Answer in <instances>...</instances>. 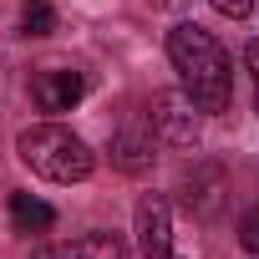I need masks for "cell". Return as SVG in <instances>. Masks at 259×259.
Wrapping results in <instances>:
<instances>
[{
	"label": "cell",
	"instance_id": "8",
	"mask_svg": "<svg viewBox=\"0 0 259 259\" xmlns=\"http://www.w3.org/2000/svg\"><path fill=\"white\" fill-rule=\"evenodd\" d=\"M11 224H16L21 234H41V229L56 224V213H51V203H41V198H31V193H11Z\"/></svg>",
	"mask_w": 259,
	"mask_h": 259
},
{
	"label": "cell",
	"instance_id": "1",
	"mask_svg": "<svg viewBox=\"0 0 259 259\" xmlns=\"http://www.w3.org/2000/svg\"><path fill=\"white\" fill-rule=\"evenodd\" d=\"M168 61L183 76V92L198 102V112H224L234 97V61L203 26H173L168 31Z\"/></svg>",
	"mask_w": 259,
	"mask_h": 259
},
{
	"label": "cell",
	"instance_id": "3",
	"mask_svg": "<svg viewBox=\"0 0 259 259\" xmlns=\"http://www.w3.org/2000/svg\"><path fill=\"white\" fill-rule=\"evenodd\" d=\"M198 102L183 92V87H168V92H158L153 97V107H148V127H153V138L163 143V148H193L198 143Z\"/></svg>",
	"mask_w": 259,
	"mask_h": 259
},
{
	"label": "cell",
	"instance_id": "9",
	"mask_svg": "<svg viewBox=\"0 0 259 259\" xmlns=\"http://www.w3.org/2000/svg\"><path fill=\"white\" fill-rule=\"evenodd\" d=\"M51 6H46V0H31V6L21 11V26H26V36H51Z\"/></svg>",
	"mask_w": 259,
	"mask_h": 259
},
{
	"label": "cell",
	"instance_id": "10",
	"mask_svg": "<svg viewBox=\"0 0 259 259\" xmlns=\"http://www.w3.org/2000/svg\"><path fill=\"white\" fill-rule=\"evenodd\" d=\"M239 244H244L249 254H259V203L244 213V224H239Z\"/></svg>",
	"mask_w": 259,
	"mask_h": 259
},
{
	"label": "cell",
	"instance_id": "11",
	"mask_svg": "<svg viewBox=\"0 0 259 259\" xmlns=\"http://www.w3.org/2000/svg\"><path fill=\"white\" fill-rule=\"evenodd\" d=\"M244 66H249V81H254V112H259V41L244 46Z\"/></svg>",
	"mask_w": 259,
	"mask_h": 259
},
{
	"label": "cell",
	"instance_id": "13",
	"mask_svg": "<svg viewBox=\"0 0 259 259\" xmlns=\"http://www.w3.org/2000/svg\"><path fill=\"white\" fill-rule=\"evenodd\" d=\"M153 6H158V11H183L188 0H153Z\"/></svg>",
	"mask_w": 259,
	"mask_h": 259
},
{
	"label": "cell",
	"instance_id": "2",
	"mask_svg": "<svg viewBox=\"0 0 259 259\" xmlns=\"http://www.w3.org/2000/svg\"><path fill=\"white\" fill-rule=\"evenodd\" d=\"M16 153L31 173H41L46 183H81L97 168V153L61 122H36L16 138Z\"/></svg>",
	"mask_w": 259,
	"mask_h": 259
},
{
	"label": "cell",
	"instance_id": "5",
	"mask_svg": "<svg viewBox=\"0 0 259 259\" xmlns=\"http://www.w3.org/2000/svg\"><path fill=\"white\" fill-rule=\"evenodd\" d=\"M31 92H36V107L41 112H71L87 97V76L71 71V66H46V71H36Z\"/></svg>",
	"mask_w": 259,
	"mask_h": 259
},
{
	"label": "cell",
	"instance_id": "7",
	"mask_svg": "<svg viewBox=\"0 0 259 259\" xmlns=\"http://www.w3.org/2000/svg\"><path fill=\"white\" fill-rule=\"evenodd\" d=\"M153 127H148V117H133V122H122L117 133H112V163L122 168V173H148L153 168Z\"/></svg>",
	"mask_w": 259,
	"mask_h": 259
},
{
	"label": "cell",
	"instance_id": "6",
	"mask_svg": "<svg viewBox=\"0 0 259 259\" xmlns=\"http://www.w3.org/2000/svg\"><path fill=\"white\" fill-rule=\"evenodd\" d=\"M31 259H127V244L107 229H92V234H76V239H51Z\"/></svg>",
	"mask_w": 259,
	"mask_h": 259
},
{
	"label": "cell",
	"instance_id": "4",
	"mask_svg": "<svg viewBox=\"0 0 259 259\" xmlns=\"http://www.w3.org/2000/svg\"><path fill=\"white\" fill-rule=\"evenodd\" d=\"M138 249H143V259H188L173 244V208L163 193L138 198Z\"/></svg>",
	"mask_w": 259,
	"mask_h": 259
},
{
	"label": "cell",
	"instance_id": "12",
	"mask_svg": "<svg viewBox=\"0 0 259 259\" xmlns=\"http://www.w3.org/2000/svg\"><path fill=\"white\" fill-rule=\"evenodd\" d=\"M213 11L229 16V21H244V16L254 11V0H213Z\"/></svg>",
	"mask_w": 259,
	"mask_h": 259
}]
</instances>
